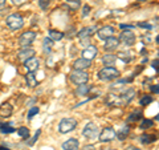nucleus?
Wrapping results in <instances>:
<instances>
[{"label":"nucleus","instance_id":"obj_44","mask_svg":"<svg viewBox=\"0 0 159 150\" xmlns=\"http://www.w3.org/2000/svg\"><path fill=\"white\" fill-rule=\"evenodd\" d=\"M126 150H142V149H138V148H135V146H130V148H127Z\"/></svg>","mask_w":159,"mask_h":150},{"label":"nucleus","instance_id":"obj_31","mask_svg":"<svg viewBox=\"0 0 159 150\" xmlns=\"http://www.w3.org/2000/svg\"><path fill=\"white\" fill-rule=\"evenodd\" d=\"M117 57H119V59L122 60V61H125V63H130L131 60H133V56H131V54L129 53V52H121Z\"/></svg>","mask_w":159,"mask_h":150},{"label":"nucleus","instance_id":"obj_19","mask_svg":"<svg viewBox=\"0 0 159 150\" xmlns=\"http://www.w3.org/2000/svg\"><path fill=\"white\" fill-rule=\"evenodd\" d=\"M117 59H118L117 54L106 53V54H103V56H102V64H103V65H106V67H113L114 64H116Z\"/></svg>","mask_w":159,"mask_h":150},{"label":"nucleus","instance_id":"obj_41","mask_svg":"<svg viewBox=\"0 0 159 150\" xmlns=\"http://www.w3.org/2000/svg\"><path fill=\"white\" fill-rule=\"evenodd\" d=\"M119 28L121 29H134V26H131V24H121Z\"/></svg>","mask_w":159,"mask_h":150},{"label":"nucleus","instance_id":"obj_20","mask_svg":"<svg viewBox=\"0 0 159 150\" xmlns=\"http://www.w3.org/2000/svg\"><path fill=\"white\" fill-rule=\"evenodd\" d=\"M134 94H135V91H134V89H126V91H123V93L119 96L122 100V104L127 105L134 98Z\"/></svg>","mask_w":159,"mask_h":150},{"label":"nucleus","instance_id":"obj_18","mask_svg":"<svg viewBox=\"0 0 159 150\" xmlns=\"http://www.w3.org/2000/svg\"><path fill=\"white\" fill-rule=\"evenodd\" d=\"M105 102L107 104V105H110V106H122V100H121V97L119 96H117V94H109V96L106 97V100H105Z\"/></svg>","mask_w":159,"mask_h":150},{"label":"nucleus","instance_id":"obj_27","mask_svg":"<svg viewBox=\"0 0 159 150\" xmlns=\"http://www.w3.org/2000/svg\"><path fill=\"white\" fill-rule=\"evenodd\" d=\"M52 45H53V41L49 37H45L43 40V49H44V52H45L47 54L51 53L52 51Z\"/></svg>","mask_w":159,"mask_h":150},{"label":"nucleus","instance_id":"obj_46","mask_svg":"<svg viewBox=\"0 0 159 150\" xmlns=\"http://www.w3.org/2000/svg\"><path fill=\"white\" fill-rule=\"evenodd\" d=\"M141 53H142V54H147V51H146V49H145V48H143V49H142V51H141Z\"/></svg>","mask_w":159,"mask_h":150},{"label":"nucleus","instance_id":"obj_47","mask_svg":"<svg viewBox=\"0 0 159 150\" xmlns=\"http://www.w3.org/2000/svg\"><path fill=\"white\" fill-rule=\"evenodd\" d=\"M0 150H11V149H7V148H4V146H0Z\"/></svg>","mask_w":159,"mask_h":150},{"label":"nucleus","instance_id":"obj_39","mask_svg":"<svg viewBox=\"0 0 159 150\" xmlns=\"http://www.w3.org/2000/svg\"><path fill=\"white\" fill-rule=\"evenodd\" d=\"M138 27L141 28H145V29H152V26L148 23H138Z\"/></svg>","mask_w":159,"mask_h":150},{"label":"nucleus","instance_id":"obj_28","mask_svg":"<svg viewBox=\"0 0 159 150\" xmlns=\"http://www.w3.org/2000/svg\"><path fill=\"white\" fill-rule=\"evenodd\" d=\"M15 130H16V129L12 128V124H0V132L4 134H11Z\"/></svg>","mask_w":159,"mask_h":150},{"label":"nucleus","instance_id":"obj_34","mask_svg":"<svg viewBox=\"0 0 159 150\" xmlns=\"http://www.w3.org/2000/svg\"><path fill=\"white\" fill-rule=\"evenodd\" d=\"M39 112H40L39 106H33V108H31V109H29V112H28V120H32L33 116H36Z\"/></svg>","mask_w":159,"mask_h":150},{"label":"nucleus","instance_id":"obj_35","mask_svg":"<svg viewBox=\"0 0 159 150\" xmlns=\"http://www.w3.org/2000/svg\"><path fill=\"white\" fill-rule=\"evenodd\" d=\"M39 6L41 8V11H47L49 7V2L48 0H39Z\"/></svg>","mask_w":159,"mask_h":150},{"label":"nucleus","instance_id":"obj_2","mask_svg":"<svg viewBox=\"0 0 159 150\" xmlns=\"http://www.w3.org/2000/svg\"><path fill=\"white\" fill-rule=\"evenodd\" d=\"M6 24L9 29L12 31H17V29L24 27V19L20 13H12L6 19Z\"/></svg>","mask_w":159,"mask_h":150},{"label":"nucleus","instance_id":"obj_17","mask_svg":"<svg viewBox=\"0 0 159 150\" xmlns=\"http://www.w3.org/2000/svg\"><path fill=\"white\" fill-rule=\"evenodd\" d=\"M97 31V27L96 26H92V27H85L82 28L81 31H80L77 33V36L80 37V40L81 39H88V37H92V35Z\"/></svg>","mask_w":159,"mask_h":150},{"label":"nucleus","instance_id":"obj_37","mask_svg":"<svg viewBox=\"0 0 159 150\" xmlns=\"http://www.w3.org/2000/svg\"><path fill=\"white\" fill-rule=\"evenodd\" d=\"M89 13H90V7H89V6H84L82 7V17H86Z\"/></svg>","mask_w":159,"mask_h":150},{"label":"nucleus","instance_id":"obj_5","mask_svg":"<svg viewBox=\"0 0 159 150\" xmlns=\"http://www.w3.org/2000/svg\"><path fill=\"white\" fill-rule=\"evenodd\" d=\"M118 40L122 41V44H125L126 47H133L135 44V35L131 29H122Z\"/></svg>","mask_w":159,"mask_h":150},{"label":"nucleus","instance_id":"obj_45","mask_svg":"<svg viewBox=\"0 0 159 150\" xmlns=\"http://www.w3.org/2000/svg\"><path fill=\"white\" fill-rule=\"evenodd\" d=\"M4 4H6V0H0V8H2Z\"/></svg>","mask_w":159,"mask_h":150},{"label":"nucleus","instance_id":"obj_11","mask_svg":"<svg viewBox=\"0 0 159 150\" xmlns=\"http://www.w3.org/2000/svg\"><path fill=\"white\" fill-rule=\"evenodd\" d=\"M97 54H98V48L96 45H92V44H90V45H88L82 51V57L86 59V60H90V61L97 56Z\"/></svg>","mask_w":159,"mask_h":150},{"label":"nucleus","instance_id":"obj_22","mask_svg":"<svg viewBox=\"0 0 159 150\" xmlns=\"http://www.w3.org/2000/svg\"><path fill=\"white\" fill-rule=\"evenodd\" d=\"M129 134H130V126H129V125H125L118 133H116V138H118L119 141H125Z\"/></svg>","mask_w":159,"mask_h":150},{"label":"nucleus","instance_id":"obj_36","mask_svg":"<svg viewBox=\"0 0 159 150\" xmlns=\"http://www.w3.org/2000/svg\"><path fill=\"white\" fill-rule=\"evenodd\" d=\"M40 134H41V130H37V132H36V134H34V137L31 139V141H28V145H29V146H32V145L37 141L39 137H40Z\"/></svg>","mask_w":159,"mask_h":150},{"label":"nucleus","instance_id":"obj_33","mask_svg":"<svg viewBox=\"0 0 159 150\" xmlns=\"http://www.w3.org/2000/svg\"><path fill=\"white\" fill-rule=\"evenodd\" d=\"M66 2L70 4L69 9H72V11H76V9L80 7V3H81V0H66Z\"/></svg>","mask_w":159,"mask_h":150},{"label":"nucleus","instance_id":"obj_21","mask_svg":"<svg viewBox=\"0 0 159 150\" xmlns=\"http://www.w3.org/2000/svg\"><path fill=\"white\" fill-rule=\"evenodd\" d=\"M92 87L90 85H86V84H81V85H77L76 91H74V94L76 96H86V94L90 92Z\"/></svg>","mask_w":159,"mask_h":150},{"label":"nucleus","instance_id":"obj_25","mask_svg":"<svg viewBox=\"0 0 159 150\" xmlns=\"http://www.w3.org/2000/svg\"><path fill=\"white\" fill-rule=\"evenodd\" d=\"M64 36H65V33L61 32V31H56V29H49V39H51L52 41H58V40H61Z\"/></svg>","mask_w":159,"mask_h":150},{"label":"nucleus","instance_id":"obj_38","mask_svg":"<svg viewBox=\"0 0 159 150\" xmlns=\"http://www.w3.org/2000/svg\"><path fill=\"white\" fill-rule=\"evenodd\" d=\"M28 0H11V3L13 4V6H16V7H20V6H23L24 3H27Z\"/></svg>","mask_w":159,"mask_h":150},{"label":"nucleus","instance_id":"obj_16","mask_svg":"<svg viewBox=\"0 0 159 150\" xmlns=\"http://www.w3.org/2000/svg\"><path fill=\"white\" fill-rule=\"evenodd\" d=\"M12 113H13V106L9 102H4L0 105V117H4V118L11 117Z\"/></svg>","mask_w":159,"mask_h":150},{"label":"nucleus","instance_id":"obj_48","mask_svg":"<svg viewBox=\"0 0 159 150\" xmlns=\"http://www.w3.org/2000/svg\"><path fill=\"white\" fill-rule=\"evenodd\" d=\"M139 2H146V0H139Z\"/></svg>","mask_w":159,"mask_h":150},{"label":"nucleus","instance_id":"obj_1","mask_svg":"<svg viewBox=\"0 0 159 150\" xmlns=\"http://www.w3.org/2000/svg\"><path fill=\"white\" fill-rule=\"evenodd\" d=\"M119 76H121V73L114 67H105L98 72V78L101 81H114V80L119 78Z\"/></svg>","mask_w":159,"mask_h":150},{"label":"nucleus","instance_id":"obj_29","mask_svg":"<svg viewBox=\"0 0 159 150\" xmlns=\"http://www.w3.org/2000/svg\"><path fill=\"white\" fill-rule=\"evenodd\" d=\"M154 126V121L152 120H148V118H143L142 120V122H141V128L142 130H146V129H150V128H152Z\"/></svg>","mask_w":159,"mask_h":150},{"label":"nucleus","instance_id":"obj_13","mask_svg":"<svg viewBox=\"0 0 159 150\" xmlns=\"http://www.w3.org/2000/svg\"><path fill=\"white\" fill-rule=\"evenodd\" d=\"M92 65V61L90 60H86V59H77L76 61L73 63V69H76V71H84V69H88L90 68Z\"/></svg>","mask_w":159,"mask_h":150},{"label":"nucleus","instance_id":"obj_6","mask_svg":"<svg viewBox=\"0 0 159 150\" xmlns=\"http://www.w3.org/2000/svg\"><path fill=\"white\" fill-rule=\"evenodd\" d=\"M89 80V73L85 71H74L70 73V81L76 85H81V84H86Z\"/></svg>","mask_w":159,"mask_h":150},{"label":"nucleus","instance_id":"obj_4","mask_svg":"<svg viewBox=\"0 0 159 150\" xmlns=\"http://www.w3.org/2000/svg\"><path fill=\"white\" fill-rule=\"evenodd\" d=\"M37 37V33L34 31H27V32H23L19 37V45L21 48H25V47H31L32 43L34 41V39Z\"/></svg>","mask_w":159,"mask_h":150},{"label":"nucleus","instance_id":"obj_23","mask_svg":"<svg viewBox=\"0 0 159 150\" xmlns=\"http://www.w3.org/2000/svg\"><path fill=\"white\" fill-rule=\"evenodd\" d=\"M25 81H27V85H28L29 88H34V87H37V85H39L37 78L33 74V72H28L25 74Z\"/></svg>","mask_w":159,"mask_h":150},{"label":"nucleus","instance_id":"obj_8","mask_svg":"<svg viewBox=\"0 0 159 150\" xmlns=\"http://www.w3.org/2000/svg\"><path fill=\"white\" fill-rule=\"evenodd\" d=\"M116 130H114L113 128L110 126H107V128H103L102 129V132L98 134V139H99V142H111L114 138H116Z\"/></svg>","mask_w":159,"mask_h":150},{"label":"nucleus","instance_id":"obj_12","mask_svg":"<svg viewBox=\"0 0 159 150\" xmlns=\"http://www.w3.org/2000/svg\"><path fill=\"white\" fill-rule=\"evenodd\" d=\"M105 41H106V43H105V45H103V49H105V51H107V52H113L114 49H117V48L119 47V44H121V41H119L117 37H114V36L106 39Z\"/></svg>","mask_w":159,"mask_h":150},{"label":"nucleus","instance_id":"obj_42","mask_svg":"<svg viewBox=\"0 0 159 150\" xmlns=\"http://www.w3.org/2000/svg\"><path fill=\"white\" fill-rule=\"evenodd\" d=\"M151 67L154 68V69H155V71H157V69H158V59H155V60H154V61H152V64H151Z\"/></svg>","mask_w":159,"mask_h":150},{"label":"nucleus","instance_id":"obj_24","mask_svg":"<svg viewBox=\"0 0 159 150\" xmlns=\"http://www.w3.org/2000/svg\"><path fill=\"white\" fill-rule=\"evenodd\" d=\"M139 138H141V142L143 145H148V143H152V142L157 141V136H155V134H148V133L142 134Z\"/></svg>","mask_w":159,"mask_h":150},{"label":"nucleus","instance_id":"obj_3","mask_svg":"<svg viewBox=\"0 0 159 150\" xmlns=\"http://www.w3.org/2000/svg\"><path fill=\"white\" fill-rule=\"evenodd\" d=\"M77 128V120L76 118H62L61 121L58 124V132L61 134H66L69 132L74 130V129Z\"/></svg>","mask_w":159,"mask_h":150},{"label":"nucleus","instance_id":"obj_9","mask_svg":"<svg viewBox=\"0 0 159 150\" xmlns=\"http://www.w3.org/2000/svg\"><path fill=\"white\" fill-rule=\"evenodd\" d=\"M114 33H116V28L111 27V26H105L97 31V36L99 40H106L109 37L114 36Z\"/></svg>","mask_w":159,"mask_h":150},{"label":"nucleus","instance_id":"obj_32","mask_svg":"<svg viewBox=\"0 0 159 150\" xmlns=\"http://www.w3.org/2000/svg\"><path fill=\"white\" fill-rule=\"evenodd\" d=\"M152 96H148V94H145L141 100H139V104L142 105V106H146V105H148V104H151L152 102Z\"/></svg>","mask_w":159,"mask_h":150},{"label":"nucleus","instance_id":"obj_15","mask_svg":"<svg viewBox=\"0 0 159 150\" xmlns=\"http://www.w3.org/2000/svg\"><path fill=\"white\" fill-rule=\"evenodd\" d=\"M80 148V142L77 138H69L68 141H65L61 145L62 150H78Z\"/></svg>","mask_w":159,"mask_h":150},{"label":"nucleus","instance_id":"obj_50","mask_svg":"<svg viewBox=\"0 0 159 150\" xmlns=\"http://www.w3.org/2000/svg\"><path fill=\"white\" fill-rule=\"evenodd\" d=\"M48 2H49V0H48Z\"/></svg>","mask_w":159,"mask_h":150},{"label":"nucleus","instance_id":"obj_49","mask_svg":"<svg viewBox=\"0 0 159 150\" xmlns=\"http://www.w3.org/2000/svg\"><path fill=\"white\" fill-rule=\"evenodd\" d=\"M109 150H116V149H109Z\"/></svg>","mask_w":159,"mask_h":150},{"label":"nucleus","instance_id":"obj_40","mask_svg":"<svg viewBox=\"0 0 159 150\" xmlns=\"http://www.w3.org/2000/svg\"><path fill=\"white\" fill-rule=\"evenodd\" d=\"M150 91H151L152 93L158 94V93H159V87H158V84H152L151 87H150Z\"/></svg>","mask_w":159,"mask_h":150},{"label":"nucleus","instance_id":"obj_43","mask_svg":"<svg viewBox=\"0 0 159 150\" xmlns=\"http://www.w3.org/2000/svg\"><path fill=\"white\" fill-rule=\"evenodd\" d=\"M82 150H96V148H94L93 145H86V146Z\"/></svg>","mask_w":159,"mask_h":150},{"label":"nucleus","instance_id":"obj_14","mask_svg":"<svg viewBox=\"0 0 159 150\" xmlns=\"http://www.w3.org/2000/svg\"><path fill=\"white\" fill-rule=\"evenodd\" d=\"M24 65L28 69V72H36L40 68V60L33 56L31 59H28L27 61H24Z\"/></svg>","mask_w":159,"mask_h":150},{"label":"nucleus","instance_id":"obj_7","mask_svg":"<svg viewBox=\"0 0 159 150\" xmlns=\"http://www.w3.org/2000/svg\"><path fill=\"white\" fill-rule=\"evenodd\" d=\"M98 134H99V129L94 122H88L85 125V128L82 129V136L85 138H89V139L97 138Z\"/></svg>","mask_w":159,"mask_h":150},{"label":"nucleus","instance_id":"obj_26","mask_svg":"<svg viewBox=\"0 0 159 150\" xmlns=\"http://www.w3.org/2000/svg\"><path fill=\"white\" fill-rule=\"evenodd\" d=\"M143 117V113H142V110H135V112H133L130 116H129V118H127V122L130 124V122H137V121H139Z\"/></svg>","mask_w":159,"mask_h":150},{"label":"nucleus","instance_id":"obj_30","mask_svg":"<svg viewBox=\"0 0 159 150\" xmlns=\"http://www.w3.org/2000/svg\"><path fill=\"white\" fill-rule=\"evenodd\" d=\"M17 134L21 138H25V139H28L29 138V129L28 128H25V126H20L19 129H17Z\"/></svg>","mask_w":159,"mask_h":150},{"label":"nucleus","instance_id":"obj_10","mask_svg":"<svg viewBox=\"0 0 159 150\" xmlns=\"http://www.w3.org/2000/svg\"><path fill=\"white\" fill-rule=\"evenodd\" d=\"M34 56V49L31 47H25V48H21L20 51L17 52V59L20 61H27L28 59H31Z\"/></svg>","mask_w":159,"mask_h":150}]
</instances>
